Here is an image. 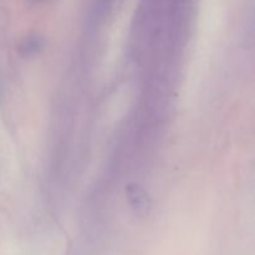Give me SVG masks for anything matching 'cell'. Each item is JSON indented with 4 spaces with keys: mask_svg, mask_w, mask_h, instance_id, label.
I'll return each mask as SVG.
<instances>
[]
</instances>
